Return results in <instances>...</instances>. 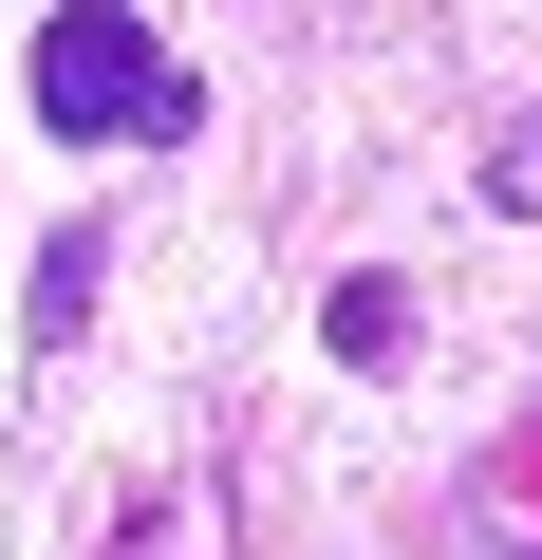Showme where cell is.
Listing matches in <instances>:
<instances>
[{
	"mask_svg": "<svg viewBox=\"0 0 542 560\" xmlns=\"http://www.w3.org/2000/svg\"><path fill=\"white\" fill-rule=\"evenodd\" d=\"M20 94H38V131L57 150H169L187 131V75L150 57V20H113V0H57V20H38V57H20Z\"/></svg>",
	"mask_w": 542,
	"mask_h": 560,
	"instance_id": "1",
	"label": "cell"
},
{
	"mask_svg": "<svg viewBox=\"0 0 542 560\" xmlns=\"http://www.w3.org/2000/svg\"><path fill=\"white\" fill-rule=\"evenodd\" d=\"M94 280H113V224H57L38 243V280H20V337L57 355V337H94Z\"/></svg>",
	"mask_w": 542,
	"mask_h": 560,
	"instance_id": "2",
	"label": "cell"
},
{
	"mask_svg": "<svg viewBox=\"0 0 542 560\" xmlns=\"http://www.w3.org/2000/svg\"><path fill=\"white\" fill-rule=\"evenodd\" d=\"M319 355H337V374H393V355H412V280H374V261H356L337 300H319Z\"/></svg>",
	"mask_w": 542,
	"mask_h": 560,
	"instance_id": "3",
	"label": "cell"
},
{
	"mask_svg": "<svg viewBox=\"0 0 542 560\" xmlns=\"http://www.w3.org/2000/svg\"><path fill=\"white\" fill-rule=\"evenodd\" d=\"M486 206H505V224H542V113H523V131L486 150Z\"/></svg>",
	"mask_w": 542,
	"mask_h": 560,
	"instance_id": "4",
	"label": "cell"
}]
</instances>
